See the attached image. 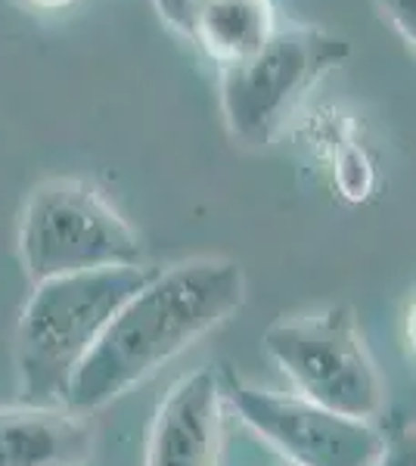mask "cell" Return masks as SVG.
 Here are the masks:
<instances>
[{"mask_svg":"<svg viewBox=\"0 0 416 466\" xmlns=\"http://www.w3.org/2000/svg\"><path fill=\"white\" fill-rule=\"evenodd\" d=\"M261 345L295 395L351 420L376 423L382 413L385 386L351 305L279 318L264 329Z\"/></svg>","mask_w":416,"mask_h":466,"instance_id":"4","label":"cell"},{"mask_svg":"<svg viewBox=\"0 0 416 466\" xmlns=\"http://www.w3.org/2000/svg\"><path fill=\"white\" fill-rule=\"evenodd\" d=\"M243 302L246 270L233 258H187L156 270L149 283L118 308L59 401L87 417L109 408L233 318Z\"/></svg>","mask_w":416,"mask_h":466,"instance_id":"1","label":"cell"},{"mask_svg":"<svg viewBox=\"0 0 416 466\" xmlns=\"http://www.w3.org/2000/svg\"><path fill=\"white\" fill-rule=\"evenodd\" d=\"M348 56L351 44L323 28H277L259 54L224 66L221 109L230 134L268 147L317 81Z\"/></svg>","mask_w":416,"mask_h":466,"instance_id":"5","label":"cell"},{"mask_svg":"<svg viewBox=\"0 0 416 466\" xmlns=\"http://www.w3.org/2000/svg\"><path fill=\"white\" fill-rule=\"evenodd\" d=\"M94 439L87 413L66 404L0 408V466H87Z\"/></svg>","mask_w":416,"mask_h":466,"instance_id":"8","label":"cell"},{"mask_svg":"<svg viewBox=\"0 0 416 466\" xmlns=\"http://www.w3.org/2000/svg\"><path fill=\"white\" fill-rule=\"evenodd\" d=\"M158 16L168 22L171 28H178L180 35L193 37V25H196V16H199L202 4L206 0H153Z\"/></svg>","mask_w":416,"mask_h":466,"instance_id":"11","label":"cell"},{"mask_svg":"<svg viewBox=\"0 0 416 466\" xmlns=\"http://www.w3.org/2000/svg\"><path fill=\"white\" fill-rule=\"evenodd\" d=\"M153 274L156 268L137 265L35 283L13 345L22 401L50 404L53 398H63L72 373L100 342L118 308Z\"/></svg>","mask_w":416,"mask_h":466,"instance_id":"2","label":"cell"},{"mask_svg":"<svg viewBox=\"0 0 416 466\" xmlns=\"http://www.w3.org/2000/svg\"><path fill=\"white\" fill-rule=\"evenodd\" d=\"M382 10V16L395 25V32L404 37L407 47H413L416 41V0H376Z\"/></svg>","mask_w":416,"mask_h":466,"instance_id":"12","label":"cell"},{"mask_svg":"<svg viewBox=\"0 0 416 466\" xmlns=\"http://www.w3.org/2000/svg\"><path fill=\"white\" fill-rule=\"evenodd\" d=\"M28 6H35V10H66V6H72L75 0H25Z\"/></svg>","mask_w":416,"mask_h":466,"instance_id":"14","label":"cell"},{"mask_svg":"<svg viewBox=\"0 0 416 466\" xmlns=\"http://www.w3.org/2000/svg\"><path fill=\"white\" fill-rule=\"evenodd\" d=\"M277 32L270 0H206L196 16L193 41L221 66L239 63Z\"/></svg>","mask_w":416,"mask_h":466,"instance_id":"9","label":"cell"},{"mask_svg":"<svg viewBox=\"0 0 416 466\" xmlns=\"http://www.w3.org/2000/svg\"><path fill=\"white\" fill-rule=\"evenodd\" d=\"M373 466H416V448H413V430L401 432L385 439V448L380 454V461Z\"/></svg>","mask_w":416,"mask_h":466,"instance_id":"13","label":"cell"},{"mask_svg":"<svg viewBox=\"0 0 416 466\" xmlns=\"http://www.w3.org/2000/svg\"><path fill=\"white\" fill-rule=\"evenodd\" d=\"M224 410L221 377L211 367L180 377L156 408L143 466H218Z\"/></svg>","mask_w":416,"mask_h":466,"instance_id":"7","label":"cell"},{"mask_svg":"<svg viewBox=\"0 0 416 466\" xmlns=\"http://www.w3.org/2000/svg\"><path fill=\"white\" fill-rule=\"evenodd\" d=\"M221 392L243 426L292 466H373L385 448L376 423L332 413L295 392L249 386L233 373L221 377Z\"/></svg>","mask_w":416,"mask_h":466,"instance_id":"6","label":"cell"},{"mask_svg":"<svg viewBox=\"0 0 416 466\" xmlns=\"http://www.w3.org/2000/svg\"><path fill=\"white\" fill-rule=\"evenodd\" d=\"M336 180L348 199H364L370 187H373V165H370V159L360 149H345L339 156Z\"/></svg>","mask_w":416,"mask_h":466,"instance_id":"10","label":"cell"},{"mask_svg":"<svg viewBox=\"0 0 416 466\" xmlns=\"http://www.w3.org/2000/svg\"><path fill=\"white\" fill-rule=\"evenodd\" d=\"M16 249L32 287L53 277L147 265L137 230L81 177H50L28 193Z\"/></svg>","mask_w":416,"mask_h":466,"instance_id":"3","label":"cell"}]
</instances>
